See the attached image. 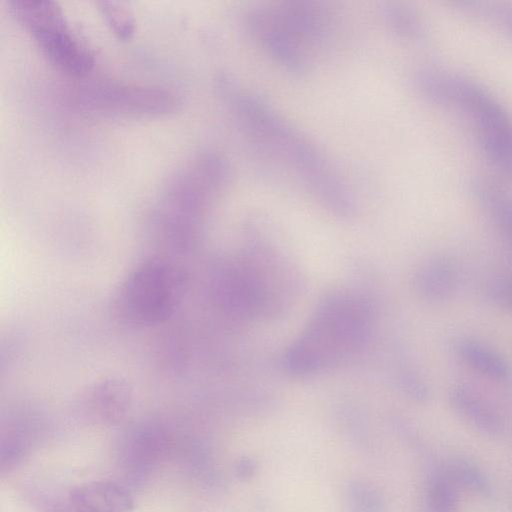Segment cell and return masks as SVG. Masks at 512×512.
<instances>
[{
	"instance_id": "cell-7",
	"label": "cell",
	"mask_w": 512,
	"mask_h": 512,
	"mask_svg": "<svg viewBox=\"0 0 512 512\" xmlns=\"http://www.w3.org/2000/svg\"><path fill=\"white\" fill-rule=\"evenodd\" d=\"M473 194L499 231L512 242V195L495 182L477 180Z\"/></svg>"
},
{
	"instance_id": "cell-2",
	"label": "cell",
	"mask_w": 512,
	"mask_h": 512,
	"mask_svg": "<svg viewBox=\"0 0 512 512\" xmlns=\"http://www.w3.org/2000/svg\"><path fill=\"white\" fill-rule=\"evenodd\" d=\"M186 279L175 265L161 259L146 261L121 283L113 308L124 322L150 326L167 319L178 307Z\"/></svg>"
},
{
	"instance_id": "cell-12",
	"label": "cell",
	"mask_w": 512,
	"mask_h": 512,
	"mask_svg": "<svg viewBox=\"0 0 512 512\" xmlns=\"http://www.w3.org/2000/svg\"><path fill=\"white\" fill-rule=\"evenodd\" d=\"M349 497L354 512H382L378 494L362 483H354L350 486Z\"/></svg>"
},
{
	"instance_id": "cell-1",
	"label": "cell",
	"mask_w": 512,
	"mask_h": 512,
	"mask_svg": "<svg viewBox=\"0 0 512 512\" xmlns=\"http://www.w3.org/2000/svg\"><path fill=\"white\" fill-rule=\"evenodd\" d=\"M367 312L351 297H335L323 304L306 331L292 346L287 362L299 374L311 373L341 360L364 339Z\"/></svg>"
},
{
	"instance_id": "cell-8",
	"label": "cell",
	"mask_w": 512,
	"mask_h": 512,
	"mask_svg": "<svg viewBox=\"0 0 512 512\" xmlns=\"http://www.w3.org/2000/svg\"><path fill=\"white\" fill-rule=\"evenodd\" d=\"M456 351L468 367L486 377L500 382L511 377V368L505 358L478 341L462 339L457 343Z\"/></svg>"
},
{
	"instance_id": "cell-4",
	"label": "cell",
	"mask_w": 512,
	"mask_h": 512,
	"mask_svg": "<svg viewBox=\"0 0 512 512\" xmlns=\"http://www.w3.org/2000/svg\"><path fill=\"white\" fill-rule=\"evenodd\" d=\"M81 101L89 110L114 116L162 114L176 104L175 97L165 90L117 84L89 87Z\"/></svg>"
},
{
	"instance_id": "cell-11",
	"label": "cell",
	"mask_w": 512,
	"mask_h": 512,
	"mask_svg": "<svg viewBox=\"0 0 512 512\" xmlns=\"http://www.w3.org/2000/svg\"><path fill=\"white\" fill-rule=\"evenodd\" d=\"M98 4L106 22L118 37L128 39L133 35L135 19L123 3L102 1Z\"/></svg>"
},
{
	"instance_id": "cell-6",
	"label": "cell",
	"mask_w": 512,
	"mask_h": 512,
	"mask_svg": "<svg viewBox=\"0 0 512 512\" xmlns=\"http://www.w3.org/2000/svg\"><path fill=\"white\" fill-rule=\"evenodd\" d=\"M69 504V512H129L132 501L116 484L97 482L74 490Z\"/></svg>"
},
{
	"instance_id": "cell-14",
	"label": "cell",
	"mask_w": 512,
	"mask_h": 512,
	"mask_svg": "<svg viewBox=\"0 0 512 512\" xmlns=\"http://www.w3.org/2000/svg\"><path fill=\"white\" fill-rule=\"evenodd\" d=\"M495 16L503 29L512 37V8L498 9Z\"/></svg>"
},
{
	"instance_id": "cell-10",
	"label": "cell",
	"mask_w": 512,
	"mask_h": 512,
	"mask_svg": "<svg viewBox=\"0 0 512 512\" xmlns=\"http://www.w3.org/2000/svg\"><path fill=\"white\" fill-rule=\"evenodd\" d=\"M476 129L487 159L499 172L512 179V119Z\"/></svg>"
},
{
	"instance_id": "cell-13",
	"label": "cell",
	"mask_w": 512,
	"mask_h": 512,
	"mask_svg": "<svg viewBox=\"0 0 512 512\" xmlns=\"http://www.w3.org/2000/svg\"><path fill=\"white\" fill-rule=\"evenodd\" d=\"M489 295L495 303L512 311V279L500 280L493 284Z\"/></svg>"
},
{
	"instance_id": "cell-15",
	"label": "cell",
	"mask_w": 512,
	"mask_h": 512,
	"mask_svg": "<svg viewBox=\"0 0 512 512\" xmlns=\"http://www.w3.org/2000/svg\"><path fill=\"white\" fill-rule=\"evenodd\" d=\"M242 470L240 472L243 474L244 477L250 476L253 472V464L251 462H244L241 464Z\"/></svg>"
},
{
	"instance_id": "cell-5",
	"label": "cell",
	"mask_w": 512,
	"mask_h": 512,
	"mask_svg": "<svg viewBox=\"0 0 512 512\" xmlns=\"http://www.w3.org/2000/svg\"><path fill=\"white\" fill-rule=\"evenodd\" d=\"M458 273L454 262L446 256H436L423 263L414 277L419 296L432 304H441L455 293Z\"/></svg>"
},
{
	"instance_id": "cell-9",
	"label": "cell",
	"mask_w": 512,
	"mask_h": 512,
	"mask_svg": "<svg viewBox=\"0 0 512 512\" xmlns=\"http://www.w3.org/2000/svg\"><path fill=\"white\" fill-rule=\"evenodd\" d=\"M452 407L473 425L486 432H497L501 421L495 410L473 389L456 385L449 392Z\"/></svg>"
},
{
	"instance_id": "cell-3",
	"label": "cell",
	"mask_w": 512,
	"mask_h": 512,
	"mask_svg": "<svg viewBox=\"0 0 512 512\" xmlns=\"http://www.w3.org/2000/svg\"><path fill=\"white\" fill-rule=\"evenodd\" d=\"M11 11L57 68L74 76L87 74L94 64L90 50L69 27L62 9L48 0H13Z\"/></svg>"
}]
</instances>
